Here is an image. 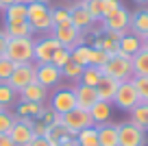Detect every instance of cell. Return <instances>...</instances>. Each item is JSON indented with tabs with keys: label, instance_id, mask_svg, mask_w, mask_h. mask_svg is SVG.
Wrapping results in <instances>:
<instances>
[{
	"label": "cell",
	"instance_id": "obj_1",
	"mask_svg": "<svg viewBox=\"0 0 148 146\" xmlns=\"http://www.w3.org/2000/svg\"><path fill=\"white\" fill-rule=\"evenodd\" d=\"M26 22L31 24L33 33L50 35L52 28H55V24H52V7L50 5H39V2L26 5Z\"/></svg>",
	"mask_w": 148,
	"mask_h": 146
},
{
	"label": "cell",
	"instance_id": "obj_2",
	"mask_svg": "<svg viewBox=\"0 0 148 146\" xmlns=\"http://www.w3.org/2000/svg\"><path fill=\"white\" fill-rule=\"evenodd\" d=\"M7 59L13 63H31L35 57V37H13L7 44Z\"/></svg>",
	"mask_w": 148,
	"mask_h": 146
},
{
	"label": "cell",
	"instance_id": "obj_3",
	"mask_svg": "<svg viewBox=\"0 0 148 146\" xmlns=\"http://www.w3.org/2000/svg\"><path fill=\"white\" fill-rule=\"evenodd\" d=\"M100 70L105 76H113L118 81H131L133 79V63H131V57H126V55L109 57Z\"/></svg>",
	"mask_w": 148,
	"mask_h": 146
},
{
	"label": "cell",
	"instance_id": "obj_4",
	"mask_svg": "<svg viewBox=\"0 0 148 146\" xmlns=\"http://www.w3.org/2000/svg\"><path fill=\"white\" fill-rule=\"evenodd\" d=\"M76 107V96H74V87H57L50 92L48 98V109H52L55 114L63 116L68 111H72Z\"/></svg>",
	"mask_w": 148,
	"mask_h": 146
},
{
	"label": "cell",
	"instance_id": "obj_5",
	"mask_svg": "<svg viewBox=\"0 0 148 146\" xmlns=\"http://www.w3.org/2000/svg\"><path fill=\"white\" fill-rule=\"evenodd\" d=\"M139 103L142 101H139V94H137V90H135L133 81H120L116 94H113L111 105H116L120 111H131L133 107H137Z\"/></svg>",
	"mask_w": 148,
	"mask_h": 146
},
{
	"label": "cell",
	"instance_id": "obj_6",
	"mask_svg": "<svg viewBox=\"0 0 148 146\" xmlns=\"http://www.w3.org/2000/svg\"><path fill=\"white\" fill-rule=\"evenodd\" d=\"M118 146H146V131L131 120L118 124Z\"/></svg>",
	"mask_w": 148,
	"mask_h": 146
},
{
	"label": "cell",
	"instance_id": "obj_7",
	"mask_svg": "<svg viewBox=\"0 0 148 146\" xmlns=\"http://www.w3.org/2000/svg\"><path fill=\"white\" fill-rule=\"evenodd\" d=\"M98 24L102 26V31H105V33H116V35H124V33H129L131 11H129V9H124V7H120V9L113 11L111 15L102 18Z\"/></svg>",
	"mask_w": 148,
	"mask_h": 146
},
{
	"label": "cell",
	"instance_id": "obj_8",
	"mask_svg": "<svg viewBox=\"0 0 148 146\" xmlns=\"http://www.w3.org/2000/svg\"><path fill=\"white\" fill-rule=\"evenodd\" d=\"M61 124H63L72 135H76L79 131H83V129H87V127H94L89 111L81 109V107H74L72 111H68V114L61 116Z\"/></svg>",
	"mask_w": 148,
	"mask_h": 146
},
{
	"label": "cell",
	"instance_id": "obj_9",
	"mask_svg": "<svg viewBox=\"0 0 148 146\" xmlns=\"http://www.w3.org/2000/svg\"><path fill=\"white\" fill-rule=\"evenodd\" d=\"M35 72H37V63L35 61H31V63H15L13 72H11L9 76V85L13 87L15 92L24 90L26 85H31L33 81H35Z\"/></svg>",
	"mask_w": 148,
	"mask_h": 146
},
{
	"label": "cell",
	"instance_id": "obj_10",
	"mask_svg": "<svg viewBox=\"0 0 148 146\" xmlns=\"http://www.w3.org/2000/svg\"><path fill=\"white\" fill-rule=\"evenodd\" d=\"M35 81L39 85H44L46 90H57L61 87V81H63V74L57 68L55 63H37V72H35Z\"/></svg>",
	"mask_w": 148,
	"mask_h": 146
},
{
	"label": "cell",
	"instance_id": "obj_11",
	"mask_svg": "<svg viewBox=\"0 0 148 146\" xmlns=\"http://www.w3.org/2000/svg\"><path fill=\"white\" fill-rule=\"evenodd\" d=\"M57 48H61V44L52 35L37 37L35 39V57H33V61H35V63H50Z\"/></svg>",
	"mask_w": 148,
	"mask_h": 146
},
{
	"label": "cell",
	"instance_id": "obj_12",
	"mask_svg": "<svg viewBox=\"0 0 148 146\" xmlns=\"http://www.w3.org/2000/svg\"><path fill=\"white\" fill-rule=\"evenodd\" d=\"M50 35L55 37L63 48H70V50H72L74 46H79V44H85L83 33H81L79 28H74V26H55Z\"/></svg>",
	"mask_w": 148,
	"mask_h": 146
},
{
	"label": "cell",
	"instance_id": "obj_13",
	"mask_svg": "<svg viewBox=\"0 0 148 146\" xmlns=\"http://www.w3.org/2000/svg\"><path fill=\"white\" fill-rule=\"evenodd\" d=\"M68 9H70V24H72L74 28H79L81 33L92 31L94 20L89 18L87 9L83 7V0H76V2H74V5H70Z\"/></svg>",
	"mask_w": 148,
	"mask_h": 146
},
{
	"label": "cell",
	"instance_id": "obj_14",
	"mask_svg": "<svg viewBox=\"0 0 148 146\" xmlns=\"http://www.w3.org/2000/svg\"><path fill=\"white\" fill-rule=\"evenodd\" d=\"M18 96H20V101L46 105V101L50 98V90H46L44 85H39L37 81H33L31 85H26L24 90H20V92H18Z\"/></svg>",
	"mask_w": 148,
	"mask_h": 146
},
{
	"label": "cell",
	"instance_id": "obj_15",
	"mask_svg": "<svg viewBox=\"0 0 148 146\" xmlns=\"http://www.w3.org/2000/svg\"><path fill=\"white\" fill-rule=\"evenodd\" d=\"M120 37L122 35H116V33H102V35H98L94 39L92 46L102 52H107L109 57H116L118 50H120Z\"/></svg>",
	"mask_w": 148,
	"mask_h": 146
},
{
	"label": "cell",
	"instance_id": "obj_16",
	"mask_svg": "<svg viewBox=\"0 0 148 146\" xmlns=\"http://www.w3.org/2000/svg\"><path fill=\"white\" fill-rule=\"evenodd\" d=\"M72 87H74V96H76V107L89 111V107L98 103L96 87H87V85H81V83H76V85H72Z\"/></svg>",
	"mask_w": 148,
	"mask_h": 146
},
{
	"label": "cell",
	"instance_id": "obj_17",
	"mask_svg": "<svg viewBox=\"0 0 148 146\" xmlns=\"http://www.w3.org/2000/svg\"><path fill=\"white\" fill-rule=\"evenodd\" d=\"M129 31L137 37L148 35V7H139L137 11L131 13V24H129Z\"/></svg>",
	"mask_w": 148,
	"mask_h": 146
},
{
	"label": "cell",
	"instance_id": "obj_18",
	"mask_svg": "<svg viewBox=\"0 0 148 146\" xmlns=\"http://www.w3.org/2000/svg\"><path fill=\"white\" fill-rule=\"evenodd\" d=\"M111 109H113V105H111V103H107V101H98L96 105L89 107V116H92L94 127H100V124L111 122V114H113Z\"/></svg>",
	"mask_w": 148,
	"mask_h": 146
},
{
	"label": "cell",
	"instance_id": "obj_19",
	"mask_svg": "<svg viewBox=\"0 0 148 146\" xmlns=\"http://www.w3.org/2000/svg\"><path fill=\"white\" fill-rule=\"evenodd\" d=\"M46 111V105H39V103H26V101H18L15 105V116L20 118H33V120H39Z\"/></svg>",
	"mask_w": 148,
	"mask_h": 146
},
{
	"label": "cell",
	"instance_id": "obj_20",
	"mask_svg": "<svg viewBox=\"0 0 148 146\" xmlns=\"http://www.w3.org/2000/svg\"><path fill=\"white\" fill-rule=\"evenodd\" d=\"M142 50V37L133 35V33H124V35L120 37V50H118V55H126V57H135L137 52Z\"/></svg>",
	"mask_w": 148,
	"mask_h": 146
},
{
	"label": "cell",
	"instance_id": "obj_21",
	"mask_svg": "<svg viewBox=\"0 0 148 146\" xmlns=\"http://www.w3.org/2000/svg\"><path fill=\"white\" fill-rule=\"evenodd\" d=\"M7 135L11 137V142H13V146H26L28 142L33 140V127H26V124H22V122H18L15 120V124H13V129H11Z\"/></svg>",
	"mask_w": 148,
	"mask_h": 146
},
{
	"label": "cell",
	"instance_id": "obj_22",
	"mask_svg": "<svg viewBox=\"0 0 148 146\" xmlns=\"http://www.w3.org/2000/svg\"><path fill=\"white\" fill-rule=\"evenodd\" d=\"M118 85H120V81L113 76H102L100 83L96 85V94H98V101H107L111 103L113 101V94H116Z\"/></svg>",
	"mask_w": 148,
	"mask_h": 146
},
{
	"label": "cell",
	"instance_id": "obj_23",
	"mask_svg": "<svg viewBox=\"0 0 148 146\" xmlns=\"http://www.w3.org/2000/svg\"><path fill=\"white\" fill-rule=\"evenodd\" d=\"M98 129V142L100 146H118V124L113 122H107L100 124Z\"/></svg>",
	"mask_w": 148,
	"mask_h": 146
},
{
	"label": "cell",
	"instance_id": "obj_24",
	"mask_svg": "<svg viewBox=\"0 0 148 146\" xmlns=\"http://www.w3.org/2000/svg\"><path fill=\"white\" fill-rule=\"evenodd\" d=\"M20 101L18 92L9 85V83H0V111H11V107H15Z\"/></svg>",
	"mask_w": 148,
	"mask_h": 146
},
{
	"label": "cell",
	"instance_id": "obj_25",
	"mask_svg": "<svg viewBox=\"0 0 148 146\" xmlns=\"http://www.w3.org/2000/svg\"><path fill=\"white\" fill-rule=\"evenodd\" d=\"M2 28L9 35V39H13V37H35V33H33L31 24L26 20H22V22H5Z\"/></svg>",
	"mask_w": 148,
	"mask_h": 146
},
{
	"label": "cell",
	"instance_id": "obj_26",
	"mask_svg": "<svg viewBox=\"0 0 148 146\" xmlns=\"http://www.w3.org/2000/svg\"><path fill=\"white\" fill-rule=\"evenodd\" d=\"M74 140H76L79 146H100L96 127H87V129H83V131H79L76 135H74Z\"/></svg>",
	"mask_w": 148,
	"mask_h": 146
},
{
	"label": "cell",
	"instance_id": "obj_27",
	"mask_svg": "<svg viewBox=\"0 0 148 146\" xmlns=\"http://www.w3.org/2000/svg\"><path fill=\"white\" fill-rule=\"evenodd\" d=\"M2 18H5V22H22V20H26V5L15 2V5L2 9Z\"/></svg>",
	"mask_w": 148,
	"mask_h": 146
},
{
	"label": "cell",
	"instance_id": "obj_28",
	"mask_svg": "<svg viewBox=\"0 0 148 146\" xmlns=\"http://www.w3.org/2000/svg\"><path fill=\"white\" fill-rule=\"evenodd\" d=\"M105 76L100 68H94V65H85L83 68V74H81V85H87V87H96L100 83V79Z\"/></svg>",
	"mask_w": 148,
	"mask_h": 146
},
{
	"label": "cell",
	"instance_id": "obj_29",
	"mask_svg": "<svg viewBox=\"0 0 148 146\" xmlns=\"http://www.w3.org/2000/svg\"><path fill=\"white\" fill-rule=\"evenodd\" d=\"M133 63V76H148V50H139L135 57H131Z\"/></svg>",
	"mask_w": 148,
	"mask_h": 146
},
{
	"label": "cell",
	"instance_id": "obj_30",
	"mask_svg": "<svg viewBox=\"0 0 148 146\" xmlns=\"http://www.w3.org/2000/svg\"><path fill=\"white\" fill-rule=\"evenodd\" d=\"M129 120L133 124H137V127L146 129V124H148V103H139L137 107H133L129 111Z\"/></svg>",
	"mask_w": 148,
	"mask_h": 146
},
{
	"label": "cell",
	"instance_id": "obj_31",
	"mask_svg": "<svg viewBox=\"0 0 148 146\" xmlns=\"http://www.w3.org/2000/svg\"><path fill=\"white\" fill-rule=\"evenodd\" d=\"M89 48L92 46H87V44H79V46H74L72 50H70V59L74 61V63H79V65H89Z\"/></svg>",
	"mask_w": 148,
	"mask_h": 146
},
{
	"label": "cell",
	"instance_id": "obj_32",
	"mask_svg": "<svg viewBox=\"0 0 148 146\" xmlns=\"http://www.w3.org/2000/svg\"><path fill=\"white\" fill-rule=\"evenodd\" d=\"M61 74H63V79H68V81L79 83L81 81V74H83V65L74 63V61H68V63L61 68Z\"/></svg>",
	"mask_w": 148,
	"mask_h": 146
},
{
	"label": "cell",
	"instance_id": "obj_33",
	"mask_svg": "<svg viewBox=\"0 0 148 146\" xmlns=\"http://www.w3.org/2000/svg\"><path fill=\"white\" fill-rule=\"evenodd\" d=\"M52 24L55 26H72L68 7H52Z\"/></svg>",
	"mask_w": 148,
	"mask_h": 146
},
{
	"label": "cell",
	"instance_id": "obj_34",
	"mask_svg": "<svg viewBox=\"0 0 148 146\" xmlns=\"http://www.w3.org/2000/svg\"><path fill=\"white\" fill-rule=\"evenodd\" d=\"M83 7L87 9V13L94 20V24H98L102 20V0H83Z\"/></svg>",
	"mask_w": 148,
	"mask_h": 146
},
{
	"label": "cell",
	"instance_id": "obj_35",
	"mask_svg": "<svg viewBox=\"0 0 148 146\" xmlns=\"http://www.w3.org/2000/svg\"><path fill=\"white\" fill-rule=\"evenodd\" d=\"M131 81H133L135 90H137V94H139V101L148 103V76H133Z\"/></svg>",
	"mask_w": 148,
	"mask_h": 146
},
{
	"label": "cell",
	"instance_id": "obj_36",
	"mask_svg": "<svg viewBox=\"0 0 148 146\" xmlns=\"http://www.w3.org/2000/svg\"><path fill=\"white\" fill-rule=\"evenodd\" d=\"M107 59H109V55L102 50H98V48H89V65H94V68H102V65L107 63Z\"/></svg>",
	"mask_w": 148,
	"mask_h": 146
},
{
	"label": "cell",
	"instance_id": "obj_37",
	"mask_svg": "<svg viewBox=\"0 0 148 146\" xmlns=\"http://www.w3.org/2000/svg\"><path fill=\"white\" fill-rule=\"evenodd\" d=\"M70 57H72V55H70V48H63V46H61V48H57V50H55V55H52V61H50V63H55L57 68L61 70L65 63H68V61H72Z\"/></svg>",
	"mask_w": 148,
	"mask_h": 146
},
{
	"label": "cell",
	"instance_id": "obj_38",
	"mask_svg": "<svg viewBox=\"0 0 148 146\" xmlns=\"http://www.w3.org/2000/svg\"><path fill=\"white\" fill-rule=\"evenodd\" d=\"M13 68H15V63H13L11 59H7L5 55L0 57V83H7V81H9Z\"/></svg>",
	"mask_w": 148,
	"mask_h": 146
},
{
	"label": "cell",
	"instance_id": "obj_39",
	"mask_svg": "<svg viewBox=\"0 0 148 146\" xmlns=\"http://www.w3.org/2000/svg\"><path fill=\"white\" fill-rule=\"evenodd\" d=\"M15 124V114L13 111H0V133H9Z\"/></svg>",
	"mask_w": 148,
	"mask_h": 146
},
{
	"label": "cell",
	"instance_id": "obj_40",
	"mask_svg": "<svg viewBox=\"0 0 148 146\" xmlns=\"http://www.w3.org/2000/svg\"><path fill=\"white\" fill-rule=\"evenodd\" d=\"M122 7L120 0H102V18H107V15H111L113 11H118Z\"/></svg>",
	"mask_w": 148,
	"mask_h": 146
},
{
	"label": "cell",
	"instance_id": "obj_41",
	"mask_svg": "<svg viewBox=\"0 0 148 146\" xmlns=\"http://www.w3.org/2000/svg\"><path fill=\"white\" fill-rule=\"evenodd\" d=\"M39 120H44L48 127H52V124H59V122H61V116H59V114H55L52 109H48V107H46V111H44V116H42Z\"/></svg>",
	"mask_w": 148,
	"mask_h": 146
},
{
	"label": "cell",
	"instance_id": "obj_42",
	"mask_svg": "<svg viewBox=\"0 0 148 146\" xmlns=\"http://www.w3.org/2000/svg\"><path fill=\"white\" fill-rule=\"evenodd\" d=\"M48 124L44 122V120H35V124H33V135L35 137H46L48 135Z\"/></svg>",
	"mask_w": 148,
	"mask_h": 146
},
{
	"label": "cell",
	"instance_id": "obj_43",
	"mask_svg": "<svg viewBox=\"0 0 148 146\" xmlns=\"http://www.w3.org/2000/svg\"><path fill=\"white\" fill-rule=\"evenodd\" d=\"M7 44H9V35L5 33V28H0V57L7 52Z\"/></svg>",
	"mask_w": 148,
	"mask_h": 146
},
{
	"label": "cell",
	"instance_id": "obj_44",
	"mask_svg": "<svg viewBox=\"0 0 148 146\" xmlns=\"http://www.w3.org/2000/svg\"><path fill=\"white\" fill-rule=\"evenodd\" d=\"M26 146H50V142H48L46 137H33Z\"/></svg>",
	"mask_w": 148,
	"mask_h": 146
},
{
	"label": "cell",
	"instance_id": "obj_45",
	"mask_svg": "<svg viewBox=\"0 0 148 146\" xmlns=\"http://www.w3.org/2000/svg\"><path fill=\"white\" fill-rule=\"evenodd\" d=\"M0 146H13V142L7 133H0Z\"/></svg>",
	"mask_w": 148,
	"mask_h": 146
},
{
	"label": "cell",
	"instance_id": "obj_46",
	"mask_svg": "<svg viewBox=\"0 0 148 146\" xmlns=\"http://www.w3.org/2000/svg\"><path fill=\"white\" fill-rule=\"evenodd\" d=\"M15 2H22V0H0V11L7 9V7H11V5H15Z\"/></svg>",
	"mask_w": 148,
	"mask_h": 146
},
{
	"label": "cell",
	"instance_id": "obj_47",
	"mask_svg": "<svg viewBox=\"0 0 148 146\" xmlns=\"http://www.w3.org/2000/svg\"><path fill=\"white\" fill-rule=\"evenodd\" d=\"M24 5H31V2H39V5H50V0H22Z\"/></svg>",
	"mask_w": 148,
	"mask_h": 146
},
{
	"label": "cell",
	"instance_id": "obj_48",
	"mask_svg": "<svg viewBox=\"0 0 148 146\" xmlns=\"http://www.w3.org/2000/svg\"><path fill=\"white\" fill-rule=\"evenodd\" d=\"M59 146H79V144H76V140H74V137H72V140L63 142V144H59Z\"/></svg>",
	"mask_w": 148,
	"mask_h": 146
},
{
	"label": "cell",
	"instance_id": "obj_49",
	"mask_svg": "<svg viewBox=\"0 0 148 146\" xmlns=\"http://www.w3.org/2000/svg\"><path fill=\"white\" fill-rule=\"evenodd\" d=\"M142 48H144V50H148V35L142 37Z\"/></svg>",
	"mask_w": 148,
	"mask_h": 146
},
{
	"label": "cell",
	"instance_id": "obj_50",
	"mask_svg": "<svg viewBox=\"0 0 148 146\" xmlns=\"http://www.w3.org/2000/svg\"><path fill=\"white\" fill-rule=\"evenodd\" d=\"M135 2H137L139 7H146V5H148V0H135Z\"/></svg>",
	"mask_w": 148,
	"mask_h": 146
},
{
	"label": "cell",
	"instance_id": "obj_51",
	"mask_svg": "<svg viewBox=\"0 0 148 146\" xmlns=\"http://www.w3.org/2000/svg\"><path fill=\"white\" fill-rule=\"evenodd\" d=\"M144 131H146V133H148V124H146V129H144Z\"/></svg>",
	"mask_w": 148,
	"mask_h": 146
}]
</instances>
